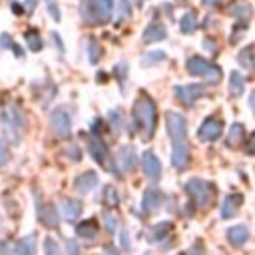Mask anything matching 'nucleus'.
Masks as SVG:
<instances>
[{"label":"nucleus","instance_id":"obj_8","mask_svg":"<svg viewBox=\"0 0 255 255\" xmlns=\"http://www.w3.org/2000/svg\"><path fill=\"white\" fill-rule=\"evenodd\" d=\"M221 131H223V122L219 120V118H207V120H203V124L199 126V129H197V137L201 139V141H215L219 135H221Z\"/></svg>","mask_w":255,"mask_h":255},{"label":"nucleus","instance_id":"obj_39","mask_svg":"<svg viewBox=\"0 0 255 255\" xmlns=\"http://www.w3.org/2000/svg\"><path fill=\"white\" fill-rule=\"evenodd\" d=\"M64 153H66V155H70V159H72V161L82 159V151H80V147H78V145H70V147H66V149H64Z\"/></svg>","mask_w":255,"mask_h":255},{"label":"nucleus","instance_id":"obj_13","mask_svg":"<svg viewBox=\"0 0 255 255\" xmlns=\"http://www.w3.org/2000/svg\"><path fill=\"white\" fill-rule=\"evenodd\" d=\"M167 38V30L161 22H151L145 26L143 34H141V40L145 44H153V42H159V40H165Z\"/></svg>","mask_w":255,"mask_h":255},{"label":"nucleus","instance_id":"obj_42","mask_svg":"<svg viewBox=\"0 0 255 255\" xmlns=\"http://www.w3.org/2000/svg\"><path fill=\"white\" fill-rule=\"evenodd\" d=\"M201 4L207 6V8H219V6L225 4V0H201Z\"/></svg>","mask_w":255,"mask_h":255},{"label":"nucleus","instance_id":"obj_29","mask_svg":"<svg viewBox=\"0 0 255 255\" xmlns=\"http://www.w3.org/2000/svg\"><path fill=\"white\" fill-rule=\"evenodd\" d=\"M26 44H28V48L34 50V52H40V50L44 48V42H42V38H40V34H38L36 30H28V32H26Z\"/></svg>","mask_w":255,"mask_h":255},{"label":"nucleus","instance_id":"obj_20","mask_svg":"<svg viewBox=\"0 0 255 255\" xmlns=\"http://www.w3.org/2000/svg\"><path fill=\"white\" fill-rule=\"evenodd\" d=\"M227 239L233 247H241L245 245V241L249 239V231L245 225H235V227H229L227 229Z\"/></svg>","mask_w":255,"mask_h":255},{"label":"nucleus","instance_id":"obj_52","mask_svg":"<svg viewBox=\"0 0 255 255\" xmlns=\"http://www.w3.org/2000/svg\"><path fill=\"white\" fill-rule=\"evenodd\" d=\"M0 255H10V251H8V247H6V243H2V241H0Z\"/></svg>","mask_w":255,"mask_h":255},{"label":"nucleus","instance_id":"obj_43","mask_svg":"<svg viewBox=\"0 0 255 255\" xmlns=\"http://www.w3.org/2000/svg\"><path fill=\"white\" fill-rule=\"evenodd\" d=\"M66 247H68L70 255H80V251H78V245H76V241H74V239H68V241H66Z\"/></svg>","mask_w":255,"mask_h":255},{"label":"nucleus","instance_id":"obj_18","mask_svg":"<svg viewBox=\"0 0 255 255\" xmlns=\"http://www.w3.org/2000/svg\"><path fill=\"white\" fill-rule=\"evenodd\" d=\"M96 185H98V175L94 171H86V173H82L74 179V187L80 193H90Z\"/></svg>","mask_w":255,"mask_h":255},{"label":"nucleus","instance_id":"obj_41","mask_svg":"<svg viewBox=\"0 0 255 255\" xmlns=\"http://www.w3.org/2000/svg\"><path fill=\"white\" fill-rule=\"evenodd\" d=\"M12 44H14V40L10 34H0V50H8V48H12Z\"/></svg>","mask_w":255,"mask_h":255},{"label":"nucleus","instance_id":"obj_47","mask_svg":"<svg viewBox=\"0 0 255 255\" xmlns=\"http://www.w3.org/2000/svg\"><path fill=\"white\" fill-rule=\"evenodd\" d=\"M191 255H205V251H203V247H201L199 243H195V245L191 247Z\"/></svg>","mask_w":255,"mask_h":255},{"label":"nucleus","instance_id":"obj_33","mask_svg":"<svg viewBox=\"0 0 255 255\" xmlns=\"http://www.w3.org/2000/svg\"><path fill=\"white\" fill-rule=\"evenodd\" d=\"M44 249H46V255H64L62 247L58 245V241L54 237H46L44 241Z\"/></svg>","mask_w":255,"mask_h":255},{"label":"nucleus","instance_id":"obj_44","mask_svg":"<svg viewBox=\"0 0 255 255\" xmlns=\"http://www.w3.org/2000/svg\"><path fill=\"white\" fill-rule=\"evenodd\" d=\"M247 153H249V155H255V131L251 133V137H249V141H247Z\"/></svg>","mask_w":255,"mask_h":255},{"label":"nucleus","instance_id":"obj_23","mask_svg":"<svg viewBox=\"0 0 255 255\" xmlns=\"http://www.w3.org/2000/svg\"><path fill=\"white\" fill-rule=\"evenodd\" d=\"M245 137V128L243 124H233L229 128V135H227V145L229 147H237Z\"/></svg>","mask_w":255,"mask_h":255},{"label":"nucleus","instance_id":"obj_26","mask_svg":"<svg viewBox=\"0 0 255 255\" xmlns=\"http://www.w3.org/2000/svg\"><path fill=\"white\" fill-rule=\"evenodd\" d=\"M237 60H239V64H241L243 68H247V70H251V68H255V46L251 44V46H247V48H243V50L239 52V56H237Z\"/></svg>","mask_w":255,"mask_h":255},{"label":"nucleus","instance_id":"obj_21","mask_svg":"<svg viewBox=\"0 0 255 255\" xmlns=\"http://www.w3.org/2000/svg\"><path fill=\"white\" fill-rule=\"evenodd\" d=\"M108 120H110V128L114 129V135H120L124 131V128H126V116H124V112L116 108V110L110 112Z\"/></svg>","mask_w":255,"mask_h":255},{"label":"nucleus","instance_id":"obj_10","mask_svg":"<svg viewBox=\"0 0 255 255\" xmlns=\"http://www.w3.org/2000/svg\"><path fill=\"white\" fill-rule=\"evenodd\" d=\"M50 126L60 137H68L72 131V122H70V116L64 108H58L50 114Z\"/></svg>","mask_w":255,"mask_h":255},{"label":"nucleus","instance_id":"obj_31","mask_svg":"<svg viewBox=\"0 0 255 255\" xmlns=\"http://www.w3.org/2000/svg\"><path fill=\"white\" fill-rule=\"evenodd\" d=\"M88 54H90V62H92V64H98L100 58H102V46H100L94 38L88 42Z\"/></svg>","mask_w":255,"mask_h":255},{"label":"nucleus","instance_id":"obj_4","mask_svg":"<svg viewBox=\"0 0 255 255\" xmlns=\"http://www.w3.org/2000/svg\"><path fill=\"white\" fill-rule=\"evenodd\" d=\"M2 124H4V131H6L14 141H18L20 135H22V131H24V126H26L20 108H16L14 104L6 106L4 112H2Z\"/></svg>","mask_w":255,"mask_h":255},{"label":"nucleus","instance_id":"obj_45","mask_svg":"<svg viewBox=\"0 0 255 255\" xmlns=\"http://www.w3.org/2000/svg\"><path fill=\"white\" fill-rule=\"evenodd\" d=\"M203 46H205V50H209V52H215V50H217V44H215L213 40H209V38L203 40Z\"/></svg>","mask_w":255,"mask_h":255},{"label":"nucleus","instance_id":"obj_30","mask_svg":"<svg viewBox=\"0 0 255 255\" xmlns=\"http://www.w3.org/2000/svg\"><path fill=\"white\" fill-rule=\"evenodd\" d=\"M231 14L237 18V20H243V22H249V16H251V6L249 4H235L231 8Z\"/></svg>","mask_w":255,"mask_h":255},{"label":"nucleus","instance_id":"obj_46","mask_svg":"<svg viewBox=\"0 0 255 255\" xmlns=\"http://www.w3.org/2000/svg\"><path fill=\"white\" fill-rule=\"evenodd\" d=\"M12 52H14V56L16 58H24V52H22V48L18 46V44H12V48H10Z\"/></svg>","mask_w":255,"mask_h":255},{"label":"nucleus","instance_id":"obj_24","mask_svg":"<svg viewBox=\"0 0 255 255\" xmlns=\"http://www.w3.org/2000/svg\"><path fill=\"white\" fill-rule=\"evenodd\" d=\"M76 233H78V237H82V239H94L96 233H98V225H96L94 219L82 221V223L76 227Z\"/></svg>","mask_w":255,"mask_h":255},{"label":"nucleus","instance_id":"obj_38","mask_svg":"<svg viewBox=\"0 0 255 255\" xmlns=\"http://www.w3.org/2000/svg\"><path fill=\"white\" fill-rule=\"evenodd\" d=\"M8 159H10L8 145H6V141H4V139H0V167H2V165H6V163H8Z\"/></svg>","mask_w":255,"mask_h":255},{"label":"nucleus","instance_id":"obj_35","mask_svg":"<svg viewBox=\"0 0 255 255\" xmlns=\"http://www.w3.org/2000/svg\"><path fill=\"white\" fill-rule=\"evenodd\" d=\"M131 16V2L129 0H120V10H118V20H126Z\"/></svg>","mask_w":255,"mask_h":255},{"label":"nucleus","instance_id":"obj_6","mask_svg":"<svg viewBox=\"0 0 255 255\" xmlns=\"http://www.w3.org/2000/svg\"><path fill=\"white\" fill-rule=\"evenodd\" d=\"M90 153H92V157L104 167V169H108V171H114V175H118L120 177V171L116 169V165H114V159H112V155H110V151H108V147H106V143L100 139V137H90Z\"/></svg>","mask_w":255,"mask_h":255},{"label":"nucleus","instance_id":"obj_17","mask_svg":"<svg viewBox=\"0 0 255 255\" xmlns=\"http://www.w3.org/2000/svg\"><path fill=\"white\" fill-rule=\"evenodd\" d=\"M38 219L46 227H58V211L52 203H42L38 207Z\"/></svg>","mask_w":255,"mask_h":255},{"label":"nucleus","instance_id":"obj_19","mask_svg":"<svg viewBox=\"0 0 255 255\" xmlns=\"http://www.w3.org/2000/svg\"><path fill=\"white\" fill-rule=\"evenodd\" d=\"M118 161L122 165V171H133L135 169V151L131 145H124L118 153Z\"/></svg>","mask_w":255,"mask_h":255},{"label":"nucleus","instance_id":"obj_25","mask_svg":"<svg viewBox=\"0 0 255 255\" xmlns=\"http://www.w3.org/2000/svg\"><path fill=\"white\" fill-rule=\"evenodd\" d=\"M171 229H173V225L169 221H161V223H157V225L151 227L149 237H151V241H161V239H165L171 233Z\"/></svg>","mask_w":255,"mask_h":255},{"label":"nucleus","instance_id":"obj_22","mask_svg":"<svg viewBox=\"0 0 255 255\" xmlns=\"http://www.w3.org/2000/svg\"><path fill=\"white\" fill-rule=\"evenodd\" d=\"M36 235H28L24 239H20L14 247L16 255H36Z\"/></svg>","mask_w":255,"mask_h":255},{"label":"nucleus","instance_id":"obj_15","mask_svg":"<svg viewBox=\"0 0 255 255\" xmlns=\"http://www.w3.org/2000/svg\"><path fill=\"white\" fill-rule=\"evenodd\" d=\"M241 203H243V195H241V193H229V195L225 197V201H223V207H221V217L229 219V217L237 215V211H239Z\"/></svg>","mask_w":255,"mask_h":255},{"label":"nucleus","instance_id":"obj_28","mask_svg":"<svg viewBox=\"0 0 255 255\" xmlns=\"http://www.w3.org/2000/svg\"><path fill=\"white\" fill-rule=\"evenodd\" d=\"M179 28H181L183 34H193L195 28H197V18H195V14H193V12H185V14L181 16Z\"/></svg>","mask_w":255,"mask_h":255},{"label":"nucleus","instance_id":"obj_11","mask_svg":"<svg viewBox=\"0 0 255 255\" xmlns=\"http://www.w3.org/2000/svg\"><path fill=\"white\" fill-rule=\"evenodd\" d=\"M191 153H189V145L187 139L183 141H173V149H171V163L175 169H185L189 165Z\"/></svg>","mask_w":255,"mask_h":255},{"label":"nucleus","instance_id":"obj_14","mask_svg":"<svg viewBox=\"0 0 255 255\" xmlns=\"http://www.w3.org/2000/svg\"><path fill=\"white\" fill-rule=\"evenodd\" d=\"M161 201H163V193L159 189H153V187L151 189H145L143 191V197H141V209H143V213H151V211L159 209Z\"/></svg>","mask_w":255,"mask_h":255},{"label":"nucleus","instance_id":"obj_51","mask_svg":"<svg viewBox=\"0 0 255 255\" xmlns=\"http://www.w3.org/2000/svg\"><path fill=\"white\" fill-rule=\"evenodd\" d=\"M249 106H251V110L255 112V90H253L251 96H249Z\"/></svg>","mask_w":255,"mask_h":255},{"label":"nucleus","instance_id":"obj_34","mask_svg":"<svg viewBox=\"0 0 255 255\" xmlns=\"http://www.w3.org/2000/svg\"><path fill=\"white\" fill-rule=\"evenodd\" d=\"M161 60H165V54L163 52H149V54H145L141 58V66H153V64H157Z\"/></svg>","mask_w":255,"mask_h":255},{"label":"nucleus","instance_id":"obj_12","mask_svg":"<svg viewBox=\"0 0 255 255\" xmlns=\"http://www.w3.org/2000/svg\"><path fill=\"white\" fill-rule=\"evenodd\" d=\"M141 167H143V173L149 179H159V175H161V163H159V159H157V155L153 151H145L141 155Z\"/></svg>","mask_w":255,"mask_h":255},{"label":"nucleus","instance_id":"obj_27","mask_svg":"<svg viewBox=\"0 0 255 255\" xmlns=\"http://www.w3.org/2000/svg\"><path fill=\"white\" fill-rule=\"evenodd\" d=\"M243 88H245V80L239 72H231L229 76V94L231 96H241L243 94Z\"/></svg>","mask_w":255,"mask_h":255},{"label":"nucleus","instance_id":"obj_16","mask_svg":"<svg viewBox=\"0 0 255 255\" xmlns=\"http://www.w3.org/2000/svg\"><path fill=\"white\" fill-rule=\"evenodd\" d=\"M62 213H64V219L74 223L78 221L80 213H82V203L78 199H72V197H64L62 199Z\"/></svg>","mask_w":255,"mask_h":255},{"label":"nucleus","instance_id":"obj_36","mask_svg":"<svg viewBox=\"0 0 255 255\" xmlns=\"http://www.w3.org/2000/svg\"><path fill=\"white\" fill-rule=\"evenodd\" d=\"M114 74L118 76V82H120L122 88H124V82H126V76H128V64H126V62L116 64V66H114Z\"/></svg>","mask_w":255,"mask_h":255},{"label":"nucleus","instance_id":"obj_3","mask_svg":"<svg viewBox=\"0 0 255 255\" xmlns=\"http://www.w3.org/2000/svg\"><path fill=\"white\" fill-rule=\"evenodd\" d=\"M185 68H187V72L191 76H199V78L207 80L209 84H217L221 80V68L211 64V62H207V60H203V58H199V56H191L187 60Z\"/></svg>","mask_w":255,"mask_h":255},{"label":"nucleus","instance_id":"obj_40","mask_svg":"<svg viewBox=\"0 0 255 255\" xmlns=\"http://www.w3.org/2000/svg\"><path fill=\"white\" fill-rule=\"evenodd\" d=\"M48 12H50V16H52L56 22H60L62 14H60V8H58V4H56L54 0H48Z\"/></svg>","mask_w":255,"mask_h":255},{"label":"nucleus","instance_id":"obj_48","mask_svg":"<svg viewBox=\"0 0 255 255\" xmlns=\"http://www.w3.org/2000/svg\"><path fill=\"white\" fill-rule=\"evenodd\" d=\"M122 245L128 249L129 247V235H128V231H122Z\"/></svg>","mask_w":255,"mask_h":255},{"label":"nucleus","instance_id":"obj_5","mask_svg":"<svg viewBox=\"0 0 255 255\" xmlns=\"http://www.w3.org/2000/svg\"><path fill=\"white\" fill-rule=\"evenodd\" d=\"M185 189L197 207H207L213 199V185L205 179H189L185 183Z\"/></svg>","mask_w":255,"mask_h":255},{"label":"nucleus","instance_id":"obj_49","mask_svg":"<svg viewBox=\"0 0 255 255\" xmlns=\"http://www.w3.org/2000/svg\"><path fill=\"white\" fill-rule=\"evenodd\" d=\"M36 4H38V0H26V12H34Z\"/></svg>","mask_w":255,"mask_h":255},{"label":"nucleus","instance_id":"obj_1","mask_svg":"<svg viewBox=\"0 0 255 255\" xmlns=\"http://www.w3.org/2000/svg\"><path fill=\"white\" fill-rule=\"evenodd\" d=\"M155 120H157V110H155V104L149 96L141 94L135 104H133V126L135 129L145 137L149 139L155 131Z\"/></svg>","mask_w":255,"mask_h":255},{"label":"nucleus","instance_id":"obj_9","mask_svg":"<svg viewBox=\"0 0 255 255\" xmlns=\"http://www.w3.org/2000/svg\"><path fill=\"white\" fill-rule=\"evenodd\" d=\"M203 94H205V88H203V86H199V84L175 86V96H177V100H179L185 108L193 106V104H195V100H199Z\"/></svg>","mask_w":255,"mask_h":255},{"label":"nucleus","instance_id":"obj_50","mask_svg":"<svg viewBox=\"0 0 255 255\" xmlns=\"http://www.w3.org/2000/svg\"><path fill=\"white\" fill-rule=\"evenodd\" d=\"M102 255H120V253H118V249H116V247L108 245V247L104 249V253H102Z\"/></svg>","mask_w":255,"mask_h":255},{"label":"nucleus","instance_id":"obj_2","mask_svg":"<svg viewBox=\"0 0 255 255\" xmlns=\"http://www.w3.org/2000/svg\"><path fill=\"white\" fill-rule=\"evenodd\" d=\"M114 0H80V16L88 26H102L112 20Z\"/></svg>","mask_w":255,"mask_h":255},{"label":"nucleus","instance_id":"obj_32","mask_svg":"<svg viewBox=\"0 0 255 255\" xmlns=\"http://www.w3.org/2000/svg\"><path fill=\"white\" fill-rule=\"evenodd\" d=\"M104 201H106V205L108 207H116L118 203H120V195H118V189L116 187H106V191H104Z\"/></svg>","mask_w":255,"mask_h":255},{"label":"nucleus","instance_id":"obj_7","mask_svg":"<svg viewBox=\"0 0 255 255\" xmlns=\"http://www.w3.org/2000/svg\"><path fill=\"white\" fill-rule=\"evenodd\" d=\"M165 126H167V133L173 141H183L187 139V122L181 114L177 112H167L165 114Z\"/></svg>","mask_w":255,"mask_h":255},{"label":"nucleus","instance_id":"obj_53","mask_svg":"<svg viewBox=\"0 0 255 255\" xmlns=\"http://www.w3.org/2000/svg\"><path fill=\"white\" fill-rule=\"evenodd\" d=\"M12 12H14V14H22V6L14 2V4H12Z\"/></svg>","mask_w":255,"mask_h":255},{"label":"nucleus","instance_id":"obj_37","mask_svg":"<svg viewBox=\"0 0 255 255\" xmlns=\"http://www.w3.org/2000/svg\"><path fill=\"white\" fill-rule=\"evenodd\" d=\"M104 221H106V227H108V231H116L118 229V217H114L110 211H104Z\"/></svg>","mask_w":255,"mask_h":255}]
</instances>
